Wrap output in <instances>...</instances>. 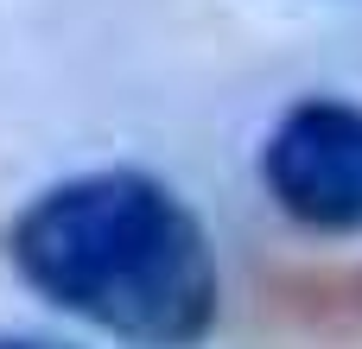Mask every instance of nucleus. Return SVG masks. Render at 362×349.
I'll return each mask as SVG.
<instances>
[{
	"mask_svg": "<svg viewBox=\"0 0 362 349\" xmlns=\"http://www.w3.org/2000/svg\"><path fill=\"white\" fill-rule=\"evenodd\" d=\"M6 261L38 299L134 349H197L223 312L204 216L140 165L45 184L6 223Z\"/></svg>",
	"mask_w": 362,
	"mask_h": 349,
	"instance_id": "f257e3e1",
	"label": "nucleus"
},
{
	"mask_svg": "<svg viewBox=\"0 0 362 349\" xmlns=\"http://www.w3.org/2000/svg\"><path fill=\"white\" fill-rule=\"evenodd\" d=\"M261 191L312 235H362V102L299 95L261 140Z\"/></svg>",
	"mask_w": 362,
	"mask_h": 349,
	"instance_id": "f03ea898",
	"label": "nucleus"
},
{
	"mask_svg": "<svg viewBox=\"0 0 362 349\" xmlns=\"http://www.w3.org/2000/svg\"><path fill=\"white\" fill-rule=\"evenodd\" d=\"M0 349H70L57 337H19V331H0Z\"/></svg>",
	"mask_w": 362,
	"mask_h": 349,
	"instance_id": "7ed1b4c3",
	"label": "nucleus"
}]
</instances>
